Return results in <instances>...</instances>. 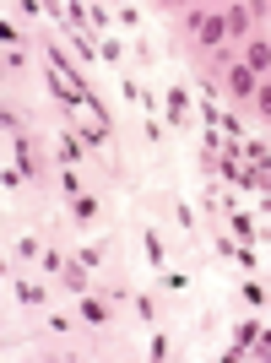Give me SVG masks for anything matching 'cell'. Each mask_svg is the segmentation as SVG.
Wrapping results in <instances>:
<instances>
[{"instance_id":"cell-26","label":"cell","mask_w":271,"mask_h":363,"mask_svg":"<svg viewBox=\"0 0 271 363\" xmlns=\"http://www.w3.org/2000/svg\"><path fill=\"white\" fill-rule=\"evenodd\" d=\"M163 293H190V277L184 272H163Z\"/></svg>"},{"instance_id":"cell-17","label":"cell","mask_w":271,"mask_h":363,"mask_svg":"<svg viewBox=\"0 0 271 363\" xmlns=\"http://www.w3.org/2000/svg\"><path fill=\"white\" fill-rule=\"evenodd\" d=\"M55 179H60V196H65V201L87 196V184H82V168H65V163H60V174H55Z\"/></svg>"},{"instance_id":"cell-31","label":"cell","mask_w":271,"mask_h":363,"mask_svg":"<svg viewBox=\"0 0 271 363\" xmlns=\"http://www.w3.org/2000/svg\"><path fill=\"white\" fill-rule=\"evenodd\" d=\"M87 33H109V11H104V6H92V22H87Z\"/></svg>"},{"instance_id":"cell-32","label":"cell","mask_w":271,"mask_h":363,"mask_svg":"<svg viewBox=\"0 0 271 363\" xmlns=\"http://www.w3.org/2000/svg\"><path fill=\"white\" fill-rule=\"evenodd\" d=\"M0 44H6V49H16V44H22V33H16L11 22H0Z\"/></svg>"},{"instance_id":"cell-16","label":"cell","mask_w":271,"mask_h":363,"mask_svg":"<svg viewBox=\"0 0 271 363\" xmlns=\"http://www.w3.org/2000/svg\"><path fill=\"white\" fill-rule=\"evenodd\" d=\"M76 266H87V272H104V260H109V244H82V250H71Z\"/></svg>"},{"instance_id":"cell-33","label":"cell","mask_w":271,"mask_h":363,"mask_svg":"<svg viewBox=\"0 0 271 363\" xmlns=\"http://www.w3.org/2000/svg\"><path fill=\"white\" fill-rule=\"evenodd\" d=\"M266 16H271V11H266Z\"/></svg>"},{"instance_id":"cell-3","label":"cell","mask_w":271,"mask_h":363,"mask_svg":"<svg viewBox=\"0 0 271 363\" xmlns=\"http://www.w3.org/2000/svg\"><path fill=\"white\" fill-rule=\"evenodd\" d=\"M223 87H228V98H233V104H255L260 76H250V71H244V60H233V65L223 71Z\"/></svg>"},{"instance_id":"cell-30","label":"cell","mask_w":271,"mask_h":363,"mask_svg":"<svg viewBox=\"0 0 271 363\" xmlns=\"http://www.w3.org/2000/svg\"><path fill=\"white\" fill-rule=\"evenodd\" d=\"M174 223H179L184 233H196V212H190V206H184V201H179V206H174Z\"/></svg>"},{"instance_id":"cell-28","label":"cell","mask_w":271,"mask_h":363,"mask_svg":"<svg viewBox=\"0 0 271 363\" xmlns=\"http://www.w3.org/2000/svg\"><path fill=\"white\" fill-rule=\"evenodd\" d=\"M147 358H152V363H163V358H168V336H163V331L147 342Z\"/></svg>"},{"instance_id":"cell-8","label":"cell","mask_w":271,"mask_h":363,"mask_svg":"<svg viewBox=\"0 0 271 363\" xmlns=\"http://www.w3.org/2000/svg\"><path fill=\"white\" fill-rule=\"evenodd\" d=\"M223 16H228V44H233V38H244V44H250V28L260 22L255 6H223Z\"/></svg>"},{"instance_id":"cell-6","label":"cell","mask_w":271,"mask_h":363,"mask_svg":"<svg viewBox=\"0 0 271 363\" xmlns=\"http://www.w3.org/2000/svg\"><path fill=\"white\" fill-rule=\"evenodd\" d=\"M184 120H190V87L174 82V87L163 92V125H168V130H179Z\"/></svg>"},{"instance_id":"cell-23","label":"cell","mask_w":271,"mask_h":363,"mask_svg":"<svg viewBox=\"0 0 271 363\" xmlns=\"http://www.w3.org/2000/svg\"><path fill=\"white\" fill-rule=\"evenodd\" d=\"M136 320H141V325H152V320H157V298L136 293Z\"/></svg>"},{"instance_id":"cell-11","label":"cell","mask_w":271,"mask_h":363,"mask_svg":"<svg viewBox=\"0 0 271 363\" xmlns=\"http://www.w3.org/2000/svg\"><path fill=\"white\" fill-rule=\"evenodd\" d=\"M98 217H104V196H98V190H87V196L71 201V223H76V228H92Z\"/></svg>"},{"instance_id":"cell-12","label":"cell","mask_w":271,"mask_h":363,"mask_svg":"<svg viewBox=\"0 0 271 363\" xmlns=\"http://www.w3.org/2000/svg\"><path fill=\"white\" fill-rule=\"evenodd\" d=\"M141 250H147V266L152 272H168V250H163V233L152 223H141Z\"/></svg>"},{"instance_id":"cell-27","label":"cell","mask_w":271,"mask_h":363,"mask_svg":"<svg viewBox=\"0 0 271 363\" xmlns=\"http://www.w3.org/2000/svg\"><path fill=\"white\" fill-rule=\"evenodd\" d=\"M16 255H22V260H38L44 250H38V239H33V233H22V239H16Z\"/></svg>"},{"instance_id":"cell-18","label":"cell","mask_w":271,"mask_h":363,"mask_svg":"<svg viewBox=\"0 0 271 363\" xmlns=\"http://www.w3.org/2000/svg\"><path fill=\"white\" fill-rule=\"evenodd\" d=\"M120 98H125V104H136V108H141V104H147V87H141L136 76H120Z\"/></svg>"},{"instance_id":"cell-19","label":"cell","mask_w":271,"mask_h":363,"mask_svg":"<svg viewBox=\"0 0 271 363\" xmlns=\"http://www.w3.org/2000/svg\"><path fill=\"white\" fill-rule=\"evenodd\" d=\"M65 266H71V255H60V250H44V255H38V272H49V277H60Z\"/></svg>"},{"instance_id":"cell-7","label":"cell","mask_w":271,"mask_h":363,"mask_svg":"<svg viewBox=\"0 0 271 363\" xmlns=\"http://www.w3.org/2000/svg\"><path fill=\"white\" fill-rule=\"evenodd\" d=\"M55 152H60V163H65V168H82V163H87V157H92V152H87V141L76 136L71 125H65L60 136H55Z\"/></svg>"},{"instance_id":"cell-20","label":"cell","mask_w":271,"mask_h":363,"mask_svg":"<svg viewBox=\"0 0 271 363\" xmlns=\"http://www.w3.org/2000/svg\"><path fill=\"white\" fill-rule=\"evenodd\" d=\"M244 163H250V168H271V152H266V141H244Z\"/></svg>"},{"instance_id":"cell-24","label":"cell","mask_w":271,"mask_h":363,"mask_svg":"<svg viewBox=\"0 0 271 363\" xmlns=\"http://www.w3.org/2000/svg\"><path fill=\"white\" fill-rule=\"evenodd\" d=\"M98 60L120 65V60H125V44H120V38H104V44H98Z\"/></svg>"},{"instance_id":"cell-4","label":"cell","mask_w":271,"mask_h":363,"mask_svg":"<svg viewBox=\"0 0 271 363\" xmlns=\"http://www.w3.org/2000/svg\"><path fill=\"white\" fill-rule=\"evenodd\" d=\"M11 157H16V168H22L28 179H44V163H38V136L16 130V136H11Z\"/></svg>"},{"instance_id":"cell-2","label":"cell","mask_w":271,"mask_h":363,"mask_svg":"<svg viewBox=\"0 0 271 363\" xmlns=\"http://www.w3.org/2000/svg\"><path fill=\"white\" fill-rule=\"evenodd\" d=\"M76 320H82L87 331H109V325H114V298H109V293H82V298H76Z\"/></svg>"},{"instance_id":"cell-1","label":"cell","mask_w":271,"mask_h":363,"mask_svg":"<svg viewBox=\"0 0 271 363\" xmlns=\"http://www.w3.org/2000/svg\"><path fill=\"white\" fill-rule=\"evenodd\" d=\"M184 33H190L196 55H217V49L228 44V16H223V11H206V6H196V11H184Z\"/></svg>"},{"instance_id":"cell-25","label":"cell","mask_w":271,"mask_h":363,"mask_svg":"<svg viewBox=\"0 0 271 363\" xmlns=\"http://www.w3.org/2000/svg\"><path fill=\"white\" fill-rule=\"evenodd\" d=\"M250 108H255L260 120H271V82H260V87H255V104H250Z\"/></svg>"},{"instance_id":"cell-22","label":"cell","mask_w":271,"mask_h":363,"mask_svg":"<svg viewBox=\"0 0 271 363\" xmlns=\"http://www.w3.org/2000/svg\"><path fill=\"white\" fill-rule=\"evenodd\" d=\"M0 184H6V196H16V190H22V184H33L28 174H22V168L16 163H6V174H0Z\"/></svg>"},{"instance_id":"cell-13","label":"cell","mask_w":271,"mask_h":363,"mask_svg":"<svg viewBox=\"0 0 271 363\" xmlns=\"http://www.w3.org/2000/svg\"><path fill=\"white\" fill-rule=\"evenodd\" d=\"M11 293H16V303H22V309H44V288H38V282H28V277H16L11 272Z\"/></svg>"},{"instance_id":"cell-10","label":"cell","mask_w":271,"mask_h":363,"mask_svg":"<svg viewBox=\"0 0 271 363\" xmlns=\"http://www.w3.org/2000/svg\"><path fill=\"white\" fill-rule=\"evenodd\" d=\"M223 223H228V233H233L239 244H260V239H266V228H255L250 212H223Z\"/></svg>"},{"instance_id":"cell-9","label":"cell","mask_w":271,"mask_h":363,"mask_svg":"<svg viewBox=\"0 0 271 363\" xmlns=\"http://www.w3.org/2000/svg\"><path fill=\"white\" fill-rule=\"evenodd\" d=\"M255 336H260V309H255L250 320H239V331H233V347H228V363H233V358H250Z\"/></svg>"},{"instance_id":"cell-29","label":"cell","mask_w":271,"mask_h":363,"mask_svg":"<svg viewBox=\"0 0 271 363\" xmlns=\"http://www.w3.org/2000/svg\"><path fill=\"white\" fill-rule=\"evenodd\" d=\"M250 352H255V358H266V363H271V325H260V336H255V347H250Z\"/></svg>"},{"instance_id":"cell-15","label":"cell","mask_w":271,"mask_h":363,"mask_svg":"<svg viewBox=\"0 0 271 363\" xmlns=\"http://www.w3.org/2000/svg\"><path fill=\"white\" fill-rule=\"evenodd\" d=\"M60 288H71L76 298H82V293H92V272H87V266H76V260H71V266H65V272H60Z\"/></svg>"},{"instance_id":"cell-5","label":"cell","mask_w":271,"mask_h":363,"mask_svg":"<svg viewBox=\"0 0 271 363\" xmlns=\"http://www.w3.org/2000/svg\"><path fill=\"white\" fill-rule=\"evenodd\" d=\"M239 60H244V71L250 76H260V82H271V38H250V44L239 49Z\"/></svg>"},{"instance_id":"cell-21","label":"cell","mask_w":271,"mask_h":363,"mask_svg":"<svg viewBox=\"0 0 271 363\" xmlns=\"http://www.w3.org/2000/svg\"><path fill=\"white\" fill-rule=\"evenodd\" d=\"M239 293H244V303H250V309H260V315H266V303H271V298H266V288H260L255 277H250V282H244Z\"/></svg>"},{"instance_id":"cell-14","label":"cell","mask_w":271,"mask_h":363,"mask_svg":"<svg viewBox=\"0 0 271 363\" xmlns=\"http://www.w3.org/2000/svg\"><path fill=\"white\" fill-rule=\"evenodd\" d=\"M71 130H76L82 141H87V152H92V157H98V152L109 147V136H114V130H109V125H98V120H92V125H71Z\"/></svg>"}]
</instances>
